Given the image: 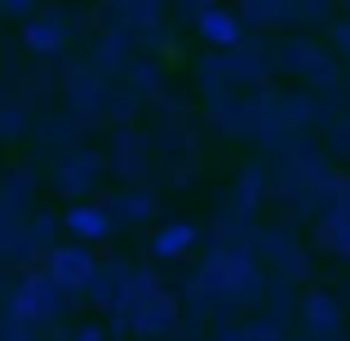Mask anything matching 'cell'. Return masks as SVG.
I'll return each instance as SVG.
<instances>
[{
	"mask_svg": "<svg viewBox=\"0 0 350 341\" xmlns=\"http://www.w3.org/2000/svg\"><path fill=\"white\" fill-rule=\"evenodd\" d=\"M67 230L80 239H103L107 235V213L103 208H71L67 213Z\"/></svg>",
	"mask_w": 350,
	"mask_h": 341,
	"instance_id": "cell-1",
	"label": "cell"
},
{
	"mask_svg": "<svg viewBox=\"0 0 350 341\" xmlns=\"http://www.w3.org/2000/svg\"><path fill=\"white\" fill-rule=\"evenodd\" d=\"M191 239H196V230H191V226H182V222L178 226H164L160 235H155V253H160V257H182Z\"/></svg>",
	"mask_w": 350,
	"mask_h": 341,
	"instance_id": "cell-2",
	"label": "cell"
},
{
	"mask_svg": "<svg viewBox=\"0 0 350 341\" xmlns=\"http://www.w3.org/2000/svg\"><path fill=\"white\" fill-rule=\"evenodd\" d=\"M200 27H204V36H208V40H217V44H231L235 40V18L217 14V9H213V14H204V23H200Z\"/></svg>",
	"mask_w": 350,
	"mask_h": 341,
	"instance_id": "cell-3",
	"label": "cell"
}]
</instances>
